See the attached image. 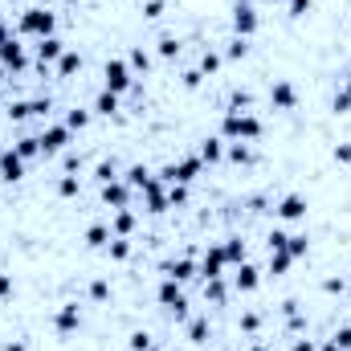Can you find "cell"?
<instances>
[{
	"label": "cell",
	"mask_w": 351,
	"mask_h": 351,
	"mask_svg": "<svg viewBox=\"0 0 351 351\" xmlns=\"http://www.w3.org/2000/svg\"><path fill=\"white\" fill-rule=\"evenodd\" d=\"M306 213H311V200H306L302 192H286V196L274 204V217H278V221H306Z\"/></svg>",
	"instance_id": "cell-8"
},
{
	"label": "cell",
	"mask_w": 351,
	"mask_h": 351,
	"mask_svg": "<svg viewBox=\"0 0 351 351\" xmlns=\"http://www.w3.org/2000/svg\"><path fill=\"white\" fill-rule=\"evenodd\" d=\"M90 110H94V114H102V119H114V114H119V94L98 90V94H94V102H90Z\"/></svg>",
	"instance_id": "cell-23"
},
{
	"label": "cell",
	"mask_w": 351,
	"mask_h": 351,
	"mask_svg": "<svg viewBox=\"0 0 351 351\" xmlns=\"http://www.w3.org/2000/svg\"><path fill=\"white\" fill-rule=\"evenodd\" d=\"M331 110L335 114H351V86H339L331 94Z\"/></svg>",
	"instance_id": "cell-42"
},
{
	"label": "cell",
	"mask_w": 351,
	"mask_h": 351,
	"mask_svg": "<svg viewBox=\"0 0 351 351\" xmlns=\"http://www.w3.org/2000/svg\"><path fill=\"white\" fill-rule=\"evenodd\" d=\"M90 119H94L90 106H70V110H66V127H70V131H86Z\"/></svg>",
	"instance_id": "cell-31"
},
{
	"label": "cell",
	"mask_w": 351,
	"mask_h": 351,
	"mask_svg": "<svg viewBox=\"0 0 351 351\" xmlns=\"http://www.w3.org/2000/svg\"><path fill=\"white\" fill-rule=\"evenodd\" d=\"M237 327H241V331H245V335H258V327H262V315H258V311H245V315H241V323H237Z\"/></svg>",
	"instance_id": "cell-49"
},
{
	"label": "cell",
	"mask_w": 351,
	"mask_h": 351,
	"mask_svg": "<svg viewBox=\"0 0 351 351\" xmlns=\"http://www.w3.org/2000/svg\"><path fill=\"white\" fill-rule=\"evenodd\" d=\"M8 37H12V33H8V25L0 21V41H8Z\"/></svg>",
	"instance_id": "cell-57"
},
{
	"label": "cell",
	"mask_w": 351,
	"mask_h": 351,
	"mask_svg": "<svg viewBox=\"0 0 351 351\" xmlns=\"http://www.w3.org/2000/svg\"><path fill=\"white\" fill-rule=\"evenodd\" d=\"M319 351H343V348H339L335 339H323V343H319Z\"/></svg>",
	"instance_id": "cell-56"
},
{
	"label": "cell",
	"mask_w": 351,
	"mask_h": 351,
	"mask_svg": "<svg viewBox=\"0 0 351 351\" xmlns=\"http://www.w3.org/2000/svg\"><path fill=\"white\" fill-rule=\"evenodd\" d=\"M12 152L29 164V160H37V156H41V139H37V135H21V139L12 143Z\"/></svg>",
	"instance_id": "cell-27"
},
{
	"label": "cell",
	"mask_w": 351,
	"mask_h": 351,
	"mask_svg": "<svg viewBox=\"0 0 351 351\" xmlns=\"http://www.w3.org/2000/svg\"><path fill=\"white\" fill-rule=\"evenodd\" d=\"M298 98L302 94H298V86L290 78H274L269 82V106L274 110H298Z\"/></svg>",
	"instance_id": "cell-10"
},
{
	"label": "cell",
	"mask_w": 351,
	"mask_h": 351,
	"mask_svg": "<svg viewBox=\"0 0 351 351\" xmlns=\"http://www.w3.org/2000/svg\"><path fill=\"white\" fill-rule=\"evenodd\" d=\"M4 114H8L12 123H25V119H33V102L16 98V102H8V106H4Z\"/></svg>",
	"instance_id": "cell-38"
},
{
	"label": "cell",
	"mask_w": 351,
	"mask_h": 351,
	"mask_svg": "<svg viewBox=\"0 0 351 351\" xmlns=\"http://www.w3.org/2000/svg\"><path fill=\"white\" fill-rule=\"evenodd\" d=\"M180 49H184V45H180V37H176V33H164V37L156 41V53H160L164 62H176V58H180Z\"/></svg>",
	"instance_id": "cell-33"
},
{
	"label": "cell",
	"mask_w": 351,
	"mask_h": 351,
	"mask_svg": "<svg viewBox=\"0 0 351 351\" xmlns=\"http://www.w3.org/2000/svg\"><path fill=\"white\" fill-rule=\"evenodd\" d=\"M127 66H131V70H139V74H147V70H152V53H147L143 45H135V49H131V58H127Z\"/></svg>",
	"instance_id": "cell-41"
},
{
	"label": "cell",
	"mask_w": 351,
	"mask_h": 351,
	"mask_svg": "<svg viewBox=\"0 0 351 351\" xmlns=\"http://www.w3.org/2000/svg\"><path fill=\"white\" fill-rule=\"evenodd\" d=\"M8 78H12V74H8V70H4V66H0V86H4V82H8Z\"/></svg>",
	"instance_id": "cell-58"
},
{
	"label": "cell",
	"mask_w": 351,
	"mask_h": 351,
	"mask_svg": "<svg viewBox=\"0 0 351 351\" xmlns=\"http://www.w3.org/2000/svg\"><path fill=\"white\" fill-rule=\"evenodd\" d=\"M66 49H70V45H66L58 33H53V37H41V41H37V74H49V66H58Z\"/></svg>",
	"instance_id": "cell-7"
},
{
	"label": "cell",
	"mask_w": 351,
	"mask_h": 351,
	"mask_svg": "<svg viewBox=\"0 0 351 351\" xmlns=\"http://www.w3.org/2000/svg\"><path fill=\"white\" fill-rule=\"evenodd\" d=\"M286 254H290V258H306V254H311V237H306V233H290Z\"/></svg>",
	"instance_id": "cell-39"
},
{
	"label": "cell",
	"mask_w": 351,
	"mask_h": 351,
	"mask_svg": "<svg viewBox=\"0 0 351 351\" xmlns=\"http://www.w3.org/2000/svg\"><path fill=\"white\" fill-rule=\"evenodd\" d=\"M286 241H290V233H282V229H269V237H265V250H269V254H278V250H286Z\"/></svg>",
	"instance_id": "cell-48"
},
{
	"label": "cell",
	"mask_w": 351,
	"mask_h": 351,
	"mask_svg": "<svg viewBox=\"0 0 351 351\" xmlns=\"http://www.w3.org/2000/svg\"><path fill=\"white\" fill-rule=\"evenodd\" d=\"M343 290H348V278H335V274L323 278V294H343Z\"/></svg>",
	"instance_id": "cell-51"
},
{
	"label": "cell",
	"mask_w": 351,
	"mask_h": 351,
	"mask_svg": "<svg viewBox=\"0 0 351 351\" xmlns=\"http://www.w3.org/2000/svg\"><path fill=\"white\" fill-rule=\"evenodd\" d=\"M156 302H160L164 311H172L176 302H184V286H180L176 278L164 274V278H160V286H156Z\"/></svg>",
	"instance_id": "cell-17"
},
{
	"label": "cell",
	"mask_w": 351,
	"mask_h": 351,
	"mask_svg": "<svg viewBox=\"0 0 351 351\" xmlns=\"http://www.w3.org/2000/svg\"><path fill=\"white\" fill-rule=\"evenodd\" d=\"M66 4H82V0H66Z\"/></svg>",
	"instance_id": "cell-63"
},
{
	"label": "cell",
	"mask_w": 351,
	"mask_h": 351,
	"mask_svg": "<svg viewBox=\"0 0 351 351\" xmlns=\"http://www.w3.org/2000/svg\"><path fill=\"white\" fill-rule=\"evenodd\" d=\"M164 274H168V278H176V282L184 286V282L200 278V265L192 262V258H176V262H168V265H164Z\"/></svg>",
	"instance_id": "cell-20"
},
{
	"label": "cell",
	"mask_w": 351,
	"mask_h": 351,
	"mask_svg": "<svg viewBox=\"0 0 351 351\" xmlns=\"http://www.w3.org/2000/svg\"><path fill=\"white\" fill-rule=\"evenodd\" d=\"M306 12H315V0H286V16H294V21H302Z\"/></svg>",
	"instance_id": "cell-43"
},
{
	"label": "cell",
	"mask_w": 351,
	"mask_h": 351,
	"mask_svg": "<svg viewBox=\"0 0 351 351\" xmlns=\"http://www.w3.org/2000/svg\"><path fill=\"white\" fill-rule=\"evenodd\" d=\"M168 12V0H143V21H160Z\"/></svg>",
	"instance_id": "cell-47"
},
{
	"label": "cell",
	"mask_w": 351,
	"mask_h": 351,
	"mask_svg": "<svg viewBox=\"0 0 351 351\" xmlns=\"http://www.w3.org/2000/svg\"><path fill=\"white\" fill-rule=\"evenodd\" d=\"M147 351H164V348H156V343H152V348H147Z\"/></svg>",
	"instance_id": "cell-61"
},
{
	"label": "cell",
	"mask_w": 351,
	"mask_h": 351,
	"mask_svg": "<svg viewBox=\"0 0 351 351\" xmlns=\"http://www.w3.org/2000/svg\"><path fill=\"white\" fill-rule=\"evenodd\" d=\"M221 58H225V62H245V58H250V41H245V37H229Z\"/></svg>",
	"instance_id": "cell-32"
},
{
	"label": "cell",
	"mask_w": 351,
	"mask_h": 351,
	"mask_svg": "<svg viewBox=\"0 0 351 351\" xmlns=\"http://www.w3.org/2000/svg\"><path fill=\"white\" fill-rule=\"evenodd\" d=\"M221 250H225V262H229V265L250 262V245H245V237H241V233H233V237H229Z\"/></svg>",
	"instance_id": "cell-22"
},
{
	"label": "cell",
	"mask_w": 351,
	"mask_h": 351,
	"mask_svg": "<svg viewBox=\"0 0 351 351\" xmlns=\"http://www.w3.org/2000/svg\"><path fill=\"white\" fill-rule=\"evenodd\" d=\"M135 86V70L127 66V58H106V66H102V90H110V94H127V90Z\"/></svg>",
	"instance_id": "cell-4"
},
{
	"label": "cell",
	"mask_w": 351,
	"mask_h": 351,
	"mask_svg": "<svg viewBox=\"0 0 351 351\" xmlns=\"http://www.w3.org/2000/svg\"><path fill=\"white\" fill-rule=\"evenodd\" d=\"M225 269H229L225 250H221V245H208L204 258H200V278H204V282H208V278H225Z\"/></svg>",
	"instance_id": "cell-15"
},
{
	"label": "cell",
	"mask_w": 351,
	"mask_h": 351,
	"mask_svg": "<svg viewBox=\"0 0 351 351\" xmlns=\"http://www.w3.org/2000/svg\"><path fill=\"white\" fill-rule=\"evenodd\" d=\"M139 229V213L135 208H114V217H110V233L114 237H131Z\"/></svg>",
	"instance_id": "cell-19"
},
{
	"label": "cell",
	"mask_w": 351,
	"mask_h": 351,
	"mask_svg": "<svg viewBox=\"0 0 351 351\" xmlns=\"http://www.w3.org/2000/svg\"><path fill=\"white\" fill-rule=\"evenodd\" d=\"M265 135V123L254 110H225L221 114V139L225 143H258Z\"/></svg>",
	"instance_id": "cell-1"
},
{
	"label": "cell",
	"mask_w": 351,
	"mask_h": 351,
	"mask_svg": "<svg viewBox=\"0 0 351 351\" xmlns=\"http://www.w3.org/2000/svg\"><path fill=\"white\" fill-rule=\"evenodd\" d=\"M152 168H147V164H131V168H127V172H123V180H127V184H131V188H135V192H143V184H147V180H152Z\"/></svg>",
	"instance_id": "cell-34"
},
{
	"label": "cell",
	"mask_w": 351,
	"mask_h": 351,
	"mask_svg": "<svg viewBox=\"0 0 351 351\" xmlns=\"http://www.w3.org/2000/svg\"><path fill=\"white\" fill-rule=\"evenodd\" d=\"M196 156H200L208 168L221 164V160H225V139H221V135H204V139L196 143Z\"/></svg>",
	"instance_id": "cell-18"
},
{
	"label": "cell",
	"mask_w": 351,
	"mask_h": 351,
	"mask_svg": "<svg viewBox=\"0 0 351 351\" xmlns=\"http://www.w3.org/2000/svg\"><path fill=\"white\" fill-rule=\"evenodd\" d=\"M343 86H351V70H348V82H343Z\"/></svg>",
	"instance_id": "cell-62"
},
{
	"label": "cell",
	"mask_w": 351,
	"mask_h": 351,
	"mask_svg": "<svg viewBox=\"0 0 351 351\" xmlns=\"http://www.w3.org/2000/svg\"><path fill=\"white\" fill-rule=\"evenodd\" d=\"M348 286H351V274H348Z\"/></svg>",
	"instance_id": "cell-64"
},
{
	"label": "cell",
	"mask_w": 351,
	"mask_h": 351,
	"mask_svg": "<svg viewBox=\"0 0 351 351\" xmlns=\"http://www.w3.org/2000/svg\"><path fill=\"white\" fill-rule=\"evenodd\" d=\"M208 339H213V323H208V315L188 319V343H192V348H204Z\"/></svg>",
	"instance_id": "cell-21"
},
{
	"label": "cell",
	"mask_w": 351,
	"mask_h": 351,
	"mask_svg": "<svg viewBox=\"0 0 351 351\" xmlns=\"http://www.w3.org/2000/svg\"><path fill=\"white\" fill-rule=\"evenodd\" d=\"M204 176V160L200 156H184V160H176V164H164L156 180H164V184H196Z\"/></svg>",
	"instance_id": "cell-3"
},
{
	"label": "cell",
	"mask_w": 351,
	"mask_h": 351,
	"mask_svg": "<svg viewBox=\"0 0 351 351\" xmlns=\"http://www.w3.org/2000/svg\"><path fill=\"white\" fill-rule=\"evenodd\" d=\"M290 351H319V343H315V339H306V335H302V339H294V343H290Z\"/></svg>",
	"instance_id": "cell-54"
},
{
	"label": "cell",
	"mask_w": 351,
	"mask_h": 351,
	"mask_svg": "<svg viewBox=\"0 0 351 351\" xmlns=\"http://www.w3.org/2000/svg\"><path fill=\"white\" fill-rule=\"evenodd\" d=\"M204 298H208L213 306H225V298H229V290H225V278H208V282H204Z\"/></svg>",
	"instance_id": "cell-35"
},
{
	"label": "cell",
	"mask_w": 351,
	"mask_h": 351,
	"mask_svg": "<svg viewBox=\"0 0 351 351\" xmlns=\"http://www.w3.org/2000/svg\"><path fill=\"white\" fill-rule=\"evenodd\" d=\"M119 164H114V160H102V164H98V168H94V184H98V188H102V184H110V180H119Z\"/></svg>",
	"instance_id": "cell-40"
},
{
	"label": "cell",
	"mask_w": 351,
	"mask_h": 351,
	"mask_svg": "<svg viewBox=\"0 0 351 351\" xmlns=\"http://www.w3.org/2000/svg\"><path fill=\"white\" fill-rule=\"evenodd\" d=\"M37 139H41V156H62V152L70 147V139H74V131H70L66 123H45Z\"/></svg>",
	"instance_id": "cell-6"
},
{
	"label": "cell",
	"mask_w": 351,
	"mask_h": 351,
	"mask_svg": "<svg viewBox=\"0 0 351 351\" xmlns=\"http://www.w3.org/2000/svg\"><path fill=\"white\" fill-rule=\"evenodd\" d=\"M229 25H233V37H254L258 29H262V12H258V4L254 0H237L233 4V12H229Z\"/></svg>",
	"instance_id": "cell-5"
},
{
	"label": "cell",
	"mask_w": 351,
	"mask_h": 351,
	"mask_svg": "<svg viewBox=\"0 0 351 351\" xmlns=\"http://www.w3.org/2000/svg\"><path fill=\"white\" fill-rule=\"evenodd\" d=\"M74 74H82V53H78V49H66V53H62V62H58V78H62V82H70Z\"/></svg>",
	"instance_id": "cell-24"
},
{
	"label": "cell",
	"mask_w": 351,
	"mask_h": 351,
	"mask_svg": "<svg viewBox=\"0 0 351 351\" xmlns=\"http://www.w3.org/2000/svg\"><path fill=\"white\" fill-rule=\"evenodd\" d=\"M290 265H294V258H290L286 250H278V254H269L265 274H269V278H286V274H290Z\"/></svg>",
	"instance_id": "cell-29"
},
{
	"label": "cell",
	"mask_w": 351,
	"mask_h": 351,
	"mask_svg": "<svg viewBox=\"0 0 351 351\" xmlns=\"http://www.w3.org/2000/svg\"><path fill=\"white\" fill-rule=\"evenodd\" d=\"M53 29H58V12H49V8H41V4H33V8H25L21 16H16V33L21 37H53Z\"/></svg>",
	"instance_id": "cell-2"
},
{
	"label": "cell",
	"mask_w": 351,
	"mask_h": 351,
	"mask_svg": "<svg viewBox=\"0 0 351 351\" xmlns=\"http://www.w3.org/2000/svg\"><path fill=\"white\" fill-rule=\"evenodd\" d=\"M86 294H90V302H110V282L106 278H90Z\"/></svg>",
	"instance_id": "cell-36"
},
{
	"label": "cell",
	"mask_w": 351,
	"mask_h": 351,
	"mask_svg": "<svg viewBox=\"0 0 351 351\" xmlns=\"http://www.w3.org/2000/svg\"><path fill=\"white\" fill-rule=\"evenodd\" d=\"M225 160L237 164V168H250L254 164V147L250 143H225Z\"/></svg>",
	"instance_id": "cell-26"
},
{
	"label": "cell",
	"mask_w": 351,
	"mask_h": 351,
	"mask_svg": "<svg viewBox=\"0 0 351 351\" xmlns=\"http://www.w3.org/2000/svg\"><path fill=\"white\" fill-rule=\"evenodd\" d=\"M250 351H269V343H262V339H258V343H254Z\"/></svg>",
	"instance_id": "cell-59"
},
{
	"label": "cell",
	"mask_w": 351,
	"mask_h": 351,
	"mask_svg": "<svg viewBox=\"0 0 351 351\" xmlns=\"http://www.w3.org/2000/svg\"><path fill=\"white\" fill-rule=\"evenodd\" d=\"M331 160H335L339 168H351V139H339V143L331 147Z\"/></svg>",
	"instance_id": "cell-44"
},
{
	"label": "cell",
	"mask_w": 351,
	"mask_h": 351,
	"mask_svg": "<svg viewBox=\"0 0 351 351\" xmlns=\"http://www.w3.org/2000/svg\"><path fill=\"white\" fill-rule=\"evenodd\" d=\"M152 343H156V339H152L147 331H131V335H127V351H147Z\"/></svg>",
	"instance_id": "cell-45"
},
{
	"label": "cell",
	"mask_w": 351,
	"mask_h": 351,
	"mask_svg": "<svg viewBox=\"0 0 351 351\" xmlns=\"http://www.w3.org/2000/svg\"><path fill=\"white\" fill-rule=\"evenodd\" d=\"M53 188H58V196H62V200H74V196H82V180H78L74 172L58 176V184H53Z\"/></svg>",
	"instance_id": "cell-30"
},
{
	"label": "cell",
	"mask_w": 351,
	"mask_h": 351,
	"mask_svg": "<svg viewBox=\"0 0 351 351\" xmlns=\"http://www.w3.org/2000/svg\"><path fill=\"white\" fill-rule=\"evenodd\" d=\"M4 351H29V348H25V339H8V343H4Z\"/></svg>",
	"instance_id": "cell-55"
},
{
	"label": "cell",
	"mask_w": 351,
	"mask_h": 351,
	"mask_svg": "<svg viewBox=\"0 0 351 351\" xmlns=\"http://www.w3.org/2000/svg\"><path fill=\"white\" fill-rule=\"evenodd\" d=\"M0 106H4V86H0Z\"/></svg>",
	"instance_id": "cell-60"
},
{
	"label": "cell",
	"mask_w": 351,
	"mask_h": 351,
	"mask_svg": "<svg viewBox=\"0 0 351 351\" xmlns=\"http://www.w3.org/2000/svg\"><path fill=\"white\" fill-rule=\"evenodd\" d=\"M82 327V306L78 302H62L58 311H53V331L58 335H74Z\"/></svg>",
	"instance_id": "cell-12"
},
{
	"label": "cell",
	"mask_w": 351,
	"mask_h": 351,
	"mask_svg": "<svg viewBox=\"0 0 351 351\" xmlns=\"http://www.w3.org/2000/svg\"><path fill=\"white\" fill-rule=\"evenodd\" d=\"M262 286V269L254 262H241V265H233V290L237 294H254Z\"/></svg>",
	"instance_id": "cell-14"
},
{
	"label": "cell",
	"mask_w": 351,
	"mask_h": 351,
	"mask_svg": "<svg viewBox=\"0 0 351 351\" xmlns=\"http://www.w3.org/2000/svg\"><path fill=\"white\" fill-rule=\"evenodd\" d=\"M0 66H4L8 74H25V70H29L25 45H21V37H16V33H12L8 41H0Z\"/></svg>",
	"instance_id": "cell-9"
},
{
	"label": "cell",
	"mask_w": 351,
	"mask_h": 351,
	"mask_svg": "<svg viewBox=\"0 0 351 351\" xmlns=\"http://www.w3.org/2000/svg\"><path fill=\"white\" fill-rule=\"evenodd\" d=\"M168 204L172 208H184L188 204V184H168Z\"/></svg>",
	"instance_id": "cell-46"
},
{
	"label": "cell",
	"mask_w": 351,
	"mask_h": 351,
	"mask_svg": "<svg viewBox=\"0 0 351 351\" xmlns=\"http://www.w3.org/2000/svg\"><path fill=\"white\" fill-rule=\"evenodd\" d=\"M110 225H90L86 233H82V241H86V250H106L110 245Z\"/></svg>",
	"instance_id": "cell-25"
},
{
	"label": "cell",
	"mask_w": 351,
	"mask_h": 351,
	"mask_svg": "<svg viewBox=\"0 0 351 351\" xmlns=\"http://www.w3.org/2000/svg\"><path fill=\"white\" fill-rule=\"evenodd\" d=\"M200 82H204V74H200V70H184V74H180V86H184V90H200Z\"/></svg>",
	"instance_id": "cell-50"
},
{
	"label": "cell",
	"mask_w": 351,
	"mask_h": 351,
	"mask_svg": "<svg viewBox=\"0 0 351 351\" xmlns=\"http://www.w3.org/2000/svg\"><path fill=\"white\" fill-rule=\"evenodd\" d=\"M331 339H335V343H339L343 351H351V323H348V327H339V331H335Z\"/></svg>",
	"instance_id": "cell-52"
},
{
	"label": "cell",
	"mask_w": 351,
	"mask_h": 351,
	"mask_svg": "<svg viewBox=\"0 0 351 351\" xmlns=\"http://www.w3.org/2000/svg\"><path fill=\"white\" fill-rule=\"evenodd\" d=\"M221 62H225V58H221L217 49H204V53H200V66H196V70H200L204 78H213V74L221 70Z\"/></svg>",
	"instance_id": "cell-37"
},
{
	"label": "cell",
	"mask_w": 351,
	"mask_h": 351,
	"mask_svg": "<svg viewBox=\"0 0 351 351\" xmlns=\"http://www.w3.org/2000/svg\"><path fill=\"white\" fill-rule=\"evenodd\" d=\"M12 290H16L12 286V274H0V298H12Z\"/></svg>",
	"instance_id": "cell-53"
},
{
	"label": "cell",
	"mask_w": 351,
	"mask_h": 351,
	"mask_svg": "<svg viewBox=\"0 0 351 351\" xmlns=\"http://www.w3.org/2000/svg\"><path fill=\"white\" fill-rule=\"evenodd\" d=\"M25 180V160L8 147V152H0V184H21Z\"/></svg>",
	"instance_id": "cell-16"
},
{
	"label": "cell",
	"mask_w": 351,
	"mask_h": 351,
	"mask_svg": "<svg viewBox=\"0 0 351 351\" xmlns=\"http://www.w3.org/2000/svg\"><path fill=\"white\" fill-rule=\"evenodd\" d=\"M102 254H106L110 262H127V258L135 254V245H131V237H110V245H106Z\"/></svg>",
	"instance_id": "cell-28"
},
{
	"label": "cell",
	"mask_w": 351,
	"mask_h": 351,
	"mask_svg": "<svg viewBox=\"0 0 351 351\" xmlns=\"http://www.w3.org/2000/svg\"><path fill=\"white\" fill-rule=\"evenodd\" d=\"M98 196H102V204L106 208H131V196H135V188L119 176V180H110V184H102L98 188Z\"/></svg>",
	"instance_id": "cell-11"
},
{
	"label": "cell",
	"mask_w": 351,
	"mask_h": 351,
	"mask_svg": "<svg viewBox=\"0 0 351 351\" xmlns=\"http://www.w3.org/2000/svg\"><path fill=\"white\" fill-rule=\"evenodd\" d=\"M143 204H147V213H152V217H160V213H168V208H172V204H168V188H164V180H156V176H152V180L143 184Z\"/></svg>",
	"instance_id": "cell-13"
}]
</instances>
